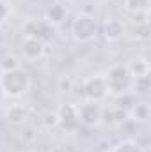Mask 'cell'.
<instances>
[{
  "mask_svg": "<svg viewBox=\"0 0 151 152\" xmlns=\"http://www.w3.org/2000/svg\"><path fill=\"white\" fill-rule=\"evenodd\" d=\"M135 37L139 41H148L150 39V21L148 23H137L135 27Z\"/></svg>",
  "mask_w": 151,
  "mask_h": 152,
  "instance_id": "21",
  "label": "cell"
},
{
  "mask_svg": "<svg viewBox=\"0 0 151 152\" xmlns=\"http://www.w3.org/2000/svg\"><path fill=\"white\" fill-rule=\"evenodd\" d=\"M130 118L128 115V106H110V124L121 126Z\"/></svg>",
  "mask_w": 151,
  "mask_h": 152,
  "instance_id": "17",
  "label": "cell"
},
{
  "mask_svg": "<svg viewBox=\"0 0 151 152\" xmlns=\"http://www.w3.org/2000/svg\"><path fill=\"white\" fill-rule=\"evenodd\" d=\"M126 67H128L130 75L133 76V80L150 76V60L148 58H133L130 64H126Z\"/></svg>",
  "mask_w": 151,
  "mask_h": 152,
  "instance_id": "13",
  "label": "cell"
},
{
  "mask_svg": "<svg viewBox=\"0 0 151 152\" xmlns=\"http://www.w3.org/2000/svg\"><path fill=\"white\" fill-rule=\"evenodd\" d=\"M30 83L32 81H30L29 73L23 71L21 67L14 69V71H9V73H0V85H2V90H4L5 97H13V99L21 97L23 94L29 92Z\"/></svg>",
  "mask_w": 151,
  "mask_h": 152,
  "instance_id": "2",
  "label": "cell"
},
{
  "mask_svg": "<svg viewBox=\"0 0 151 152\" xmlns=\"http://www.w3.org/2000/svg\"><path fill=\"white\" fill-rule=\"evenodd\" d=\"M76 108H78L80 126H84V127H98L101 124V112H103L101 103L84 101L82 104H76Z\"/></svg>",
  "mask_w": 151,
  "mask_h": 152,
  "instance_id": "5",
  "label": "cell"
},
{
  "mask_svg": "<svg viewBox=\"0 0 151 152\" xmlns=\"http://www.w3.org/2000/svg\"><path fill=\"white\" fill-rule=\"evenodd\" d=\"M21 53L29 60H38L46 53V42L39 39H23L21 42Z\"/></svg>",
  "mask_w": 151,
  "mask_h": 152,
  "instance_id": "10",
  "label": "cell"
},
{
  "mask_svg": "<svg viewBox=\"0 0 151 152\" xmlns=\"http://www.w3.org/2000/svg\"><path fill=\"white\" fill-rule=\"evenodd\" d=\"M150 2L151 0H123V7L130 14H139L150 11Z\"/></svg>",
  "mask_w": 151,
  "mask_h": 152,
  "instance_id": "15",
  "label": "cell"
},
{
  "mask_svg": "<svg viewBox=\"0 0 151 152\" xmlns=\"http://www.w3.org/2000/svg\"><path fill=\"white\" fill-rule=\"evenodd\" d=\"M103 78H105V83H107L109 96H114V97L130 96L132 87H133V76L130 75L126 64L112 66Z\"/></svg>",
  "mask_w": 151,
  "mask_h": 152,
  "instance_id": "1",
  "label": "cell"
},
{
  "mask_svg": "<svg viewBox=\"0 0 151 152\" xmlns=\"http://www.w3.org/2000/svg\"><path fill=\"white\" fill-rule=\"evenodd\" d=\"M57 88H59L62 94H68V92H71V90L75 88V80L68 75L61 76V78L57 80Z\"/></svg>",
  "mask_w": 151,
  "mask_h": 152,
  "instance_id": "19",
  "label": "cell"
},
{
  "mask_svg": "<svg viewBox=\"0 0 151 152\" xmlns=\"http://www.w3.org/2000/svg\"><path fill=\"white\" fill-rule=\"evenodd\" d=\"M100 34L107 42H117L126 36V23L121 18H107L100 27Z\"/></svg>",
  "mask_w": 151,
  "mask_h": 152,
  "instance_id": "8",
  "label": "cell"
},
{
  "mask_svg": "<svg viewBox=\"0 0 151 152\" xmlns=\"http://www.w3.org/2000/svg\"><path fill=\"white\" fill-rule=\"evenodd\" d=\"M148 90H150V76H144V78H137V80H133L132 92H137V94H148Z\"/></svg>",
  "mask_w": 151,
  "mask_h": 152,
  "instance_id": "20",
  "label": "cell"
},
{
  "mask_svg": "<svg viewBox=\"0 0 151 152\" xmlns=\"http://www.w3.org/2000/svg\"><path fill=\"white\" fill-rule=\"evenodd\" d=\"M128 115L130 118L135 122V124H144L148 122L151 117V110H150V104L146 101H135L130 108H128Z\"/></svg>",
  "mask_w": 151,
  "mask_h": 152,
  "instance_id": "11",
  "label": "cell"
},
{
  "mask_svg": "<svg viewBox=\"0 0 151 152\" xmlns=\"http://www.w3.org/2000/svg\"><path fill=\"white\" fill-rule=\"evenodd\" d=\"M43 21L44 23H48L50 27H53V28H57V27H61L64 21H66V18H68V7H66V4L64 2H52L50 5H46V9H44V12H43Z\"/></svg>",
  "mask_w": 151,
  "mask_h": 152,
  "instance_id": "9",
  "label": "cell"
},
{
  "mask_svg": "<svg viewBox=\"0 0 151 152\" xmlns=\"http://www.w3.org/2000/svg\"><path fill=\"white\" fill-rule=\"evenodd\" d=\"M27 108L21 106V104H11L5 112V120L11 124V126H23L25 120H27Z\"/></svg>",
  "mask_w": 151,
  "mask_h": 152,
  "instance_id": "12",
  "label": "cell"
},
{
  "mask_svg": "<svg viewBox=\"0 0 151 152\" xmlns=\"http://www.w3.org/2000/svg\"><path fill=\"white\" fill-rule=\"evenodd\" d=\"M34 136H36V134H34V129H32V127H27V129H25V138L32 140Z\"/></svg>",
  "mask_w": 151,
  "mask_h": 152,
  "instance_id": "24",
  "label": "cell"
},
{
  "mask_svg": "<svg viewBox=\"0 0 151 152\" xmlns=\"http://www.w3.org/2000/svg\"><path fill=\"white\" fill-rule=\"evenodd\" d=\"M110 152H144V149L132 138H124L117 143H114Z\"/></svg>",
  "mask_w": 151,
  "mask_h": 152,
  "instance_id": "14",
  "label": "cell"
},
{
  "mask_svg": "<svg viewBox=\"0 0 151 152\" xmlns=\"http://www.w3.org/2000/svg\"><path fill=\"white\" fill-rule=\"evenodd\" d=\"M71 37L80 44H87L91 41H94L98 32H100V25L98 20L94 18V14L91 12H80L76 14L75 20L71 21Z\"/></svg>",
  "mask_w": 151,
  "mask_h": 152,
  "instance_id": "3",
  "label": "cell"
},
{
  "mask_svg": "<svg viewBox=\"0 0 151 152\" xmlns=\"http://www.w3.org/2000/svg\"><path fill=\"white\" fill-rule=\"evenodd\" d=\"M112 145L114 143L109 140V138H101V140L98 142V149H100V152H110Z\"/></svg>",
  "mask_w": 151,
  "mask_h": 152,
  "instance_id": "23",
  "label": "cell"
},
{
  "mask_svg": "<svg viewBox=\"0 0 151 152\" xmlns=\"http://www.w3.org/2000/svg\"><path fill=\"white\" fill-rule=\"evenodd\" d=\"M82 94L85 97V101H94V103H101L109 97V90H107V83L103 75H93L87 76L82 81Z\"/></svg>",
  "mask_w": 151,
  "mask_h": 152,
  "instance_id": "4",
  "label": "cell"
},
{
  "mask_svg": "<svg viewBox=\"0 0 151 152\" xmlns=\"http://www.w3.org/2000/svg\"><path fill=\"white\" fill-rule=\"evenodd\" d=\"M27 152H44V151H39V149H30V151H27Z\"/></svg>",
  "mask_w": 151,
  "mask_h": 152,
  "instance_id": "26",
  "label": "cell"
},
{
  "mask_svg": "<svg viewBox=\"0 0 151 152\" xmlns=\"http://www.w3.org/2000/svg\"><path fill=\"white\" fill-rule=\"evenodd\" d=\"M68 2H73V0H64V4H68Z\"/></svg>",
  "mask_w": 151,
  "mask_h": 152,
  "instance_id": "27",
  "label": "cell"
},
{
  "mask_svg": "<svg viewBox=\"0 0 151 152\" xmlns=\"http://www.w3.org/2000/svg\"><path fill=\"white\" fill-rule=\"evenodd\" d=\"M59 115V127L66 133H76L80 127V120H78V108L73 103H66L61 104V108L57 110Z\"/></svg>",
  "mask_w": 151,
  "mask_h": 152,
  "instance_id": "7",
  "label": "cell"
},
{
  "mask_svg": "<svg viewBox=\"0 0 151 152\" xmlns=\"http://www.w3.org/2000/svg\"><path fill=\"white\" fill-rule=\"evenodd\" d=\"M5 99V96H4V90H2V85H0V103Z\"/></svg>",
  "mask_w": 151,
  "mask_h": 152,
  "instance_id": "25",
  "label": "cell"
},
{
  "mask_svg": "<svg viewBox=\"0 0 151 152\" xmlns=\"http://www.w3.org/2000/svg\"><path fill=\"white\" fill-rule=\"evenodd\" d=\"M21 67V62L16 55L13 53H7L0 58V73H9V71H14V69H20Z\"/></svg>",
  "mask_w": 151,
  "mask_h": 152,
  "instance_id": "16",
  "label": "cell"
},
{
  "mask_svg": "<svg viewBox=\"0 0 151 152\" xmlns=\"http://www.w3.org/2000/svg\"><path fill=\"white\" fill-rule=\"evenodd\" d=\"M11 16V4L7 0H0V25H4Z\"/></svg>",
  "mask_w": 151,
  "mask_h": 152,
  "instance_id": "22",
  "label": "cell"
},
{
  "mask_svg": "<svg viewBox=\"0 0 151 152\" xmlns=\"http://www.w3.org/2000/svg\"><path fill=\"white\" fill-rule=\"evenodd\" d=\"M41 124L48 131L57 129L59 127V115H57V112H46V113L41 117Z\"/></svg>",
  "mask_w": 151,
  "mask_h": 152,
  "instance_id": "18",
  "label": "cell"
},
{
  "mask_svg": "<svg viewBox=\"0 0 151 152\" xmlns=\"http://www.w3.org/2000/svg\"><path fill=\"white\" fill-rule=\"evenodd\" d=\"M55 28L50 27L48 23H44L43 20H27L21 27V34L23 39H39L43 42H48L53 37Z\"/></svg>",
  "mask_w": 151,
  "mask_h": 152,
  "instance_id": "6",
  "label": "cell"
}]
</instances>
